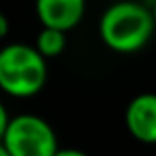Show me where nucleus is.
<instances>
[{"instance_id": "6", "label": "nucleus", "mask_w": 156, "mask_h": 156, "mask_svg": "<svg viewBox=\"0 0 156 156\" xmlns=\"http://www.w3.org/2000/svg\"><path fill=\"white\" fill-rule=\"evenodd\" d=\"M34 46L38 48L44 58H56L64 52L66 48V32L60 28H52V26H42V30L38 32Z\"/></svg>"}, {"instance_id": "11", "label": "nucleus", "mask_w": 156, "mask_h": 156, "mask_svg": "<svg viewBox=\"0 0 156 156\" xmlns=\"http://www.w3.org/2000/svg\"><path fill=\"white\" fill-rule=\"evenodd\" d=\"M152 16H154V22H156V0H154V4H152Z\"/></svg>"}, {"instance_id": "4", "label": "nucleus", "mask_w": 156, "mask_h": 156, "mask_svg": "<svg viewBox=\"0 0 156 156\" xmlns=\"http://www.w3.org/2000/svg\"><path fill=\"white\" fill-rule=\"evenodd\" d=\"M124 122L138 142L156 144V94L144 92L132 98L124 112Z\"/></svg>"}, {"instance_id": "5", "label": "nucleus", "mask_w": 156, "mask_h": 156, "mask_svg": "<svg viewBox=\"0 0 156 156\" xmlns=\"http://www.w3.org/2000/svg\"><path fill=\"white\" fill-rule=\"evenodd\" d=\"M34 10L42 26L72 30L86 12V0H34Z\"/></svg>"}, {"instance_id": "1", "label": "nucleus", "mask_w": 156, "mask_h": 156, "mask_svg": "<svg viewBox=\"0 0 156 156\" xmlns=\"http://www.w3.org/2000/svg\"><path fill=\"white\" fill-rule=\"evenodd\" d=\"M152 10L132 0L114 2L104 10L98 22V34L110 50L130 54L148 44L154 34Z\"/></svg>"}, {"instance_id": "7", "label": "nucleus", "mask_w": 156, "mask_h": 156, "mask_svg": "<svg viewBox=\"0 0 156 156\" xmlns=\"http://www.w3.org/2000/svg\"><path fill=\"white\" fill-rule=\"evenodd\" d=\"M10 124V116H8V110L4 108V104L0 102V142H2V138L6 134V128H8Z\"/></svg>"}, {"instance_id": "8", "label": "nucleus", "mask_w": 156, "mask_h": 156, "mask_svg": "<svg viewBox=\"0 0 156 156\" xmlns=\"http://www.w3.org/2000/svg\"><path fill=\"white\" fill-rule=\"evenodd\" d=\"M8 30H10V22H8V16H6L2 10H0V40L8 36Z\"/></svg>"}, {"instance_id": "10", "label": "nucleus", "mask_w": 156, "mask_h": 156, "mask_svg": "<svg viewBox=\"0 0 156 156\" xmlns=\"http://www.w3.org/2000/svg\"><path fill=\"white\" fill-rule=\"evenodd\" d=\"M0 156H10V152L4 148V144H2V142H0Z\"/></svg>"}, {"instance_id": "9", "label": "nucleus", "mask_w": 156, "mask_h": 156, "mask_svg": "<svg viewBox=\"0 0 156 156\" xmlns=\"http://www.w3.org/2000/svg\"><path fill=\"white\" fill-rule=\"evenodd\" d=\"M54 156H88V154L82 150H76V148H58Z\"/></svg>"}, {"instance_id": "3", "label": "nucleus", "mask_w": 156, "mask_h": 156, "mask_svg": "<svg viewBox=\"0 0 156 156\" xmlns=\"http://www.w3.org/2000/svg\"><path fill=\"white\" fill-rule=\"evenodd\" d=\"M2 144L10 156H54L58 152L54 128L36 114L10 118Z\"/></svg>"}, {"instance_id": "2", "label": "nucleus", "mask_w": 156, "mask_h": 156, "mask_svg": "<svg viewBox=\"0 0 156 156\" xmlns=\"http://www.w3.org/2000/svg\"><path fill=\"white\" fill-rule=\"evenodd\" d=\"M48 78L46 58L36 46L12 42L0 48V88L14 98L36 96Z\"/></svg>"}]
</instances>
